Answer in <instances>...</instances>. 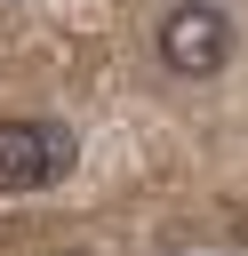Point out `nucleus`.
<instances>
[{"label":"nucleus","instance_id":"f03ea898","mask_svg":"<svg viewBox=\"0 0 248 256\" xmlns=\"http://www.w3.org/2000/svg\"><path fill=\"white\" fill-rule=\"evenodd\" d=\"M160 64L184 72V80L224 72V64H232V16H224L216 0H176V8L160 16Z\"/></svg>","mask_w":248,"mask_h":256},{"label":"nucleus","instance_id":"20e7f679","mask_svg":"<svg viewBox=\"0 0 248 256\" xmlns=\"http://www.w3.org/2000/svg\"><path fill=\"white\" fill-rule=\"evenodd\" d=\"M0 8H8V0H0Z\"/></svg>","mask_w":248,"mask_h":256},{"label":"nucleus","instance_id":"7ed1b4c3","mask_svg":"<svg viewBox=\"0 0 248 256\" xmlns=\"http://www.w3.org/2000/svg\"><path fill=\"white\" fill-rule=\"evenodd\" d=\"M56 256H96V248H56Z\"/></svg>","mask_w":248,"mask_h":256},{"label":"nucleus","instance_id":"f257e3e1","mask_svg":"<svg viewBox=\"0 0 248 256\" xmlns=\"http://www.w3.org/2000/svg\"><path fill=\"white\" fill-rule=\"evenodd\" d=\"M80 136L64 120H0V192H48L56 176H72Z\"/></svg>","mask_w":248,"mask_h":256}]
</instances>
